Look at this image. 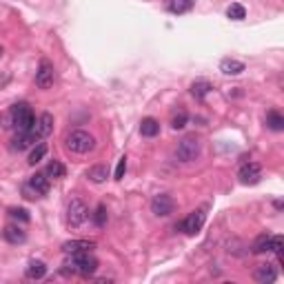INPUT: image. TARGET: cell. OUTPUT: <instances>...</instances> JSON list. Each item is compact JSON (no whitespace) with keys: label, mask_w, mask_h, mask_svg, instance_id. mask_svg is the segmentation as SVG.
Returning a JSON list of instances; mask_svg holds the SVG:
<instances>
[{"label":"cell","mask_w":284,"mask_h":284,"mask_svg":"<svg viewBox=\"0 0 284 284\" xmlns=\"http://www.w3.org/2000/svg\"><path fill=\"white\" fill-rule=\"evenodd\" d=\"M220 71H222L224 76H240L244 71V62H240L236 58H224L220 62Z\"/></svg>","instance_id":"15"},{"label":"cell","mask_w":284,"mask_h":284,"mask_svg":"<svg viewBox=\"0 0 284 284\" xmlns=\"http://www.w3.org/2000/svg\"><path fill=\"white\" fill-rule=\"evenodd\" d=\"M240 182L242 184H248V187H253V184H258L262 180V167L255 165V162H248V165H242V169H240Z\"/></svg>","instance_id":"9"},{"label":"cell","mask_w":284,"mask_h":284,"mask_svg":"<svg viewBox=\"0 0 284 284\" xmlns=\"http://www.w3.org/2000/svg\"><path fill=\"white\" fill-rule=\"evenodd\" d=\"M54 78H56L54 65L49 60H40V67H38V71H36V87L49 89L54 84Z\"/></svg>","instance_id":"8"},{"label":"cell","mask_w":284,"mask_h":284,"mask_svg":"<svg viewBox=\"0 0 284 284\" xmlns=\"http://www.w3.org/2000/svg\"><path fill=\"white\" fill-rule=\"evenodd\" d=\"M45 273H47V264L42 260H31L25 269V275L29 280H40V278H45Z\"/></svg>","instance_id":"16"},{"label":"cell","mask_w":284,"mask_h":284,"mask_svg":"<svg viewBox=\"0 0 284 284\" xmlns=\"http://www.w3.org/2000/svg\"><path fill=\"white\" fill-rule=\"evenodd\" d=\"M173 207H175L173 198L167 193H158V196H153V200H151V213L158 218H167L169 213H173Z\"/></svg>","instance_id":"7"},{"label":"cell","mask_w":284,"mask_h":284,"mask_svg":"<svg viewBox=\"0 0 284 284\" xmlns=\"http://www.w3.org/2000/svg\"><path fill=\"white\" fill-rule=\"evenodd\" d=\"M0 56H3V47H0Z\"/></svg>","instance_id":"33"},{"label":"cell","mask_w":284,"mask_h":284,"mask_svg":"<svg viewBox=\"0 0 284 284\" xmlns=\"http://www.w3.org/2000/svg\"><path fill=\"white\" fill-rule=\"evenodd\" d=\"M271 238H273V236H267V233H262V236H258V238H255V242L251 244V253L260 255V253L271 251Z\"/></svg>","instance_id":"20"},{"label":"cell","mask_w":284,"mask_h":284,"mask_svg":"<svg viewBox=\"0 0 284 284\" xmlns=\"http://www.w3.org/2000/svg\"><path fill=\"white\" fill-rule=\"evenodd\" d=\"M211 89H213L211 82H207V80H196V82H191V96L198 98V100H202V98L207 96Z\"/></svg>","instance_id":"22"},{"label":"cell","mask_w":284,"mask_h":284,"mask_svg":"<svg viewBox=\"0 0 284 284\" xmlns=\"http://www.w3.org/2000/svg\"><path fill=\"white\" fill-rule=\"evenodd\" d=\"M91 248H96L94 240H69V242L62 244L65 253H80V251H91Z\"/></svg>","instance_id":"14"},{"label":"cell","mask_w":284,"mask_h":284,"mask_svg":"<svg viewBox=\"0 0 284 284\" xmlns=\"http://www.w3.org/2000/svg\"><path fill=\"white\" fill-rule=\"evenodd\" d=\"M87 220H89L87 204H84L82 200H78V198H74V200L69 202V207H67V224L71 226V229H80Z\"/></svg>","instance_id":"4"},{"label":"cell","mask_w":284,"mask_h":284,"mask_svg":"<svg viewBox=\"0 0 284 284\" xmlns=\"http://www.w3.org/2000/svg\"><path fill=\"white\" fill-rule=\"evenodd\" d=\"M36 142H38V138H36V133L31 129L18 131V136L11 140V149L13 151H25V149H29L31 145H36Z\"/></svg>","instance_id":"11"},{"label":"cell","mask_w":284,"mask_h":284,"mask_svg":"<svg viewBox=\"0 0 284 284\" xmlns=\"http://www.w3.org/2000/svg\"><path fill=\"white\" fill-rule=\"evenodd\" d=\"M187 118H189L187 111H177L173 116V120H171V127H173V129H182V127L187 125Z\"/></svg>","instance_id":"29"},{"label":"cell","mask_w":284,"mask_h":284,"mask_svg":"<svg viewBox=\"0 0 284 284\" xmlns=\"http://www.w3.org/2000/svg\"><path fill=\"white\" fill-rule=\"evenodd\" d=\"M202 151V145H200V138L196 136H184L180 140V145L175 149V155L180 162H193L198 160V155Z\"/></svg>","instance_id":"2"},{"label":"cell","mask_w":284,"mask_h":284,"mask_svg":"<svg viewBox=\"0 0 284 284\" xmlns=\"http://www.w3.org/2000/svg\"><path fill=\"white\" fill-rule=\"evenodd\" d=\"M94 222H96V226H104L106 224V207H104V204H98V209L94 213Z\"/></svg>","instance_id":"28"},{"label":"cell","mask_w":284,"mask_h":284,"mask_svg":"<svg viewBox=\"0 0 284 284\" xmlns=\"http://www.w3.org/2000/svg\"><path fill=\"white\" fill-rule=\"evenodd\" d=\"M71 262L76 267V275H94L98 271V260L91 255L89 251H80V253H71Z\"/></svg>","instance_id":"5"},{"label":"cell","mask_w":284,"mask_h":284,"mask_svg":"<svg viewBox=\"0 0 284 284\" xmlns=\"http://www.w3.org/2000/svg\"><path fill=\"white\" fill-rule=\"evenodd\" d=\"M267 127L271 131H282L284 129V116L280 111H275V109H271L267 113Z\"/></svg>","instance_id":"21"},{"label":"cell","mask_w":284,"mask_h":284,"mask_svg":"<svg viewBox=\"0 0 284 284\" xmlns=\"http://www.w3.org/2000/svg\"><path fill=\"white\" fill-rule=\"evenodd\" d=\"M140 133L145 138H153V136H158L160 133V122L155 118H145L140 122Z\"/></svg>","instance_id":"19"},{"label":"cell","mask_w":284,"mask_h":284,"mask_svg":"<svg viewBox=\"0 0 284 284\" xmlns=\"http://www.w3.org/2000/svg\"><path fill=\"white\" fill-rule=\"evenodd\" d=\"M0 127H3V129H16V127H13V113H11V109H7V111L0 113Z\"/></svg>","instance_id":"27"},{"label":"cell","mask_w":284,"mask_h":284,"mask_svg":"<svg viewBox=\"0 0 284 284\" xmlns=\"http://www.w3.org/2000/svg\"><path fill=\"white\" fill-rule=\"evenodd\" d=\"M193 5H196V0H169L167 3V9L175 13V16H180V13H187L193 9Z\"/></svg>","instance_id":"18"},{"label":"cell","mask_w":284,"mask_h":284,"mask_svg":"<svg viewBox=\"0 0 284 284\" xmlns=\"http://www.w3.org/2000/svg\"><path fill=\"white\" fill-rule=\"evenodd\" d=\"M49 177H65V173H67V169H65V165L62 162H58V160H54V162H49V167H47V171H45Z\"/></svg>","instance_id":"24"},{"label":"cell","mask_w":284,"mask_h":284,"mask_svg":"<svg viewBox=\"0 0 284 284\" xmlns=\"http://www.w3.org/2000/svg\"><path fill=\"white\" fill-rule=\"evenodd\" d=\"M29 184H31L36 191H38L40 196H47L49 193V187H51V184H49V175L47 173H36V175H31L29 177Z\"/></svg>","instance_id":"17"},{"label":"cell","mask_w":284,"mask_h":284,"mask_svg":"<svg viewBox=\"0 0 284 284\" xmlns=\"http://www.w3.org/2000/svg\"><path fill=\"white\" fill-rule=\"evenodd\" d=\"M3 238L7 240V242H11V244H23L25 240H27V233H25L23 226H18V224H9V226H5Z\"/></svg>","instance_id":"12"},{"label":"cell","mask_w":284,"mask_h":284,"mask_svg":"<svg viewBox=\"0 0 284 284\" xmlns=\"http://www.w3.org/2000/svg\"><path fill=\"white\" fill-rule=\"evenodd\" d=\"M45 155H47V147H45V145H38V147H36L33 151L29 153V160H27V162H29L31 167H36L42 158H45Z\"/></svg>","instance_id":"26"},{"label":"cell","mask_w":284,"mask_h":284,"mask_svg":"<svg viewBox=\"0 0 284 284\" xmlns=\"http://www.w3.org/2000/svg\"><path fill=\"white\" fill-rule=\"evenodd\" d=\"M65 145L71 153H89V151H94L96 149V138L91 136L89 131H82V129H78V131H71L69 136L65 138Z\"/></svg>","instance_id":"1"},{"label":"cell","mask_w":284,"mask_h":284,"mask_svg":"<svg viewBox=\"0 0 284 284\" xmlns=\"http://www.w3.org/2000/svg\"><path fill=\"white\" fill-rule=\"evenodd\" d=\"M31 131L36 133V138H38V140L49 138V136H51V131H54V116H51V113H42V116L33 122Z\"/></svg>","instance_id":"10"},{"label":"cell","mask_w":284,"mask_h":284,"mask_svg":"<svg viewBox=\"0 0 284 284\" xmlns=\"http://www.w3.org/2000/svg\"><path fill=\"white\" fill-rule=\"evenodd\" d=\"M226 16H229L231 20H242L244 16H246V9L240 3H233L229 9H226Z\"/></svg>","instance_id":"25"},{"label":"cell","mask_w":284,"mask_h":284,"mask_svg":"<svg viewBox=\"0 0 284 284\" xmlns=\"http://www.w3.org/2000/svg\"><path fill=\"white\" fill-rule=\"evenodd\" d=\"M275 278H278V273H275V269L271 264H260L253 273V280L260 284H271V282H275Z\"/></svg>","instance_id":"13"},{"label":"cell","mask_w":284,"mask_h":284,"mask_svg":"<svg viewBox=\"0 0 284 284\" xmlns=\"http://www.w3.org/2000/svg\"><path fill=\"white\" fill-rule=\"evenodd\" d=\"M9 216L11 218H16V220H20V222H29V213H27L25 209H16V207H13V209H9Z\"/></svg>","instance_id":"31"},{"label":"cell","mask_w":284,"mask_h":284,"mask_svg":"<svg viewBox=\"0 0 284 284\" xmlns=\"http://www.w3.org/2000/svg\"><path fill=\"white\" fill-rule=\"evenodd\" d=\"M204 220H207V216H204V211H193V213H189V216L184 218L180 224H175V229L184 231V233H187V236H196V233H200V231H202Z\"/></svg>","instance_id":"6"},{"label":"cell","mask_w":284,"mask_h":284,"mask_svg":"<svg viewBox=\"0 0 284 284\" xmlns=\"http://www.w3.org/2000/svg\"><path fill=\"white\" fill-rule=\"evenodd\" d=\"M23 196L27 198V200H36V198H42V196L38 193V191H36V189L31 187L29 182H25V184H23Z\"/></svg>","instance_id":"32"},{"label":"cell","mask_w":284,"mask_h":284,"mask_svg":"<svg viewBox=\"0 0 284 284\" xmlns=\"http://www.w3.org/2000/svg\"><path fill=\"white\" fill-rule=\"evenodd\" d=\"M9 109L13 113V127H16L18 131L31 129L33 122H36V116H33V111H31L29 104H27V102H18V104L9 106Z\"/></svg>","instance_id":"3"},{"label":"cell","mask_w":284,"mask_h":284,"mask_svg":"<svg viewBox=\"0 0 284 284\" xmlns=\"http://www.w3.org/2000/svg\"><path fill=\"white\" fill-rule=\"evenodd\" d=\"M87 177H89L91 182L100 184V182H104L106 177H109V171H106V167H104V165H96V167H91L89 171H87Z\"/></svg>","instance_id":"23"},{"label":"cell","mask_w":284,"mask_h":284,"mask_svg":"<svg viewBox=\"0 0 284 284\" xmlns=\"http://www.w3.org/2000/svg\"><path fill=\"white\" fill-rule=\"evenodd\" d=\"M125 173H127V155H122V158L118 160V165H116V173H113V177H116V180H122Z\"/></svg>","instance_id":"30"}]
</instances>
